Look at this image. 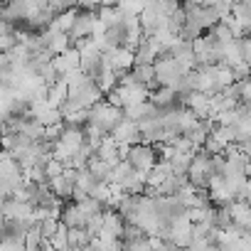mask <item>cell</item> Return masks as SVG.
<instances>
[{
	"instance_id": "cell-1",
	"label": "cell",
	"mask_w": 251,
	"mask_h": 251,
	"mask_svg": "<svg viewBox=\"0 0 251 251\" xmlns=\"http://www.w3.org/2000/svg\"><path fill=\"white\" fill-rule=\"evenodd\" d=\"M84 141L86 138H84V131L81 128H76V126H64L62 133L52 143V158L67 165L74 158V153L84 146Z\"/></svg>"
},
{
	"instance_id": "cell-2",
	"label": "cell",
	"mask_w": 251,
	"mask_h": 251,
	"mask_svg": "<svg viewBox=\"0 0 251 251\" xmlns=\"http://www.w3.org/2000/svg\"><path fill=\"white\" fill-rule=\"evenodd\" d=\"M121 121H123V108H116V106H111L108 101L101 99L99 103H94V106L89 108V121H86V123L96 126L103 136H108Z\"/></svg>"
},
{
	"instance_id": "cell-3",
	"label": "cell",
	"mask_w": 251,
	"mask_h": 251,
	"mask_svg": "<svg viewBox=\"0 0 251 251\" xmlns=\"http://www.w3.org/2000/svg\"><path fill=\"white\" fill-rule=\"evenodd\" d=\"M185 175H187V182H190V185H195L197 190H204L209 175H214L212 155L204 153L202 148H197L195 155H192V160H190V165H187V173H185Z\"/></svg>"
},
{
	"instance_id": "cell-4",
	"label": "cell",
	"mask_w": 251,
	"mask_h": 251,
	"mask_svg": "<svg viewBox=\"0 0 251 251\" xmlns=\"http://www.w3.org/2000/svg\"><path fill=\"white\" fill-rule=\"evenodd\" d=\"M126 163H128L133 170H138V173L148 175V173L153 170V165L158 163V153H155V148H153V146H148V143H136V146H131V148H128Z\"/></svg>"
},
{
	"instance_id": "cell-5",
	"label": "cell",
	"mask_w": 251,
	"mask_h": 251,
	"mask_svg": "<svg viewBox=\"0 0 251 251\" xmlns=\"http://www.w3.org/2000/svg\"><path fill=\"white\" fill-rule=\"evenodd\" d=\"M74 177H76V170L74 168H64L62 175L57 177H50L47 180V187L54 197H59L62 202L64 200H72V190H74Z\"/></svg>"
},
{
	"instance_id": "cell-6",
	"label": "cell",
	"mask_w": 251,
	"mask_h": 251,
	"mask_svg": "<svg viewBox=\"0 0 251 251\" xmlns=\"http://www.w3.org/2000/svg\"><path fill=\"white\" fill-rule=\"evenodd\" d=\"M118 146H136V143H141V131H138V123L136 121H128L123 116V121L116 126V128L108 133Z\"/></svg>"
},
{
	"instance_id": "cell-7",
	"label": "cell",
	"mask_w": 251,
	"mask_h": 251,
	"mask_svg": "<svg viewBox=\"0 0 251 251\" xmlns=\"http://www.w3.org/2000/svg\"><path fill=\"white\" fill-rule=\"evenodd\" d=\"M182 106L197 118V121H204V118H209V96L207 94H202V91H190V94H185V99H182Z\"/></svg>"
},
{
	"instance_id": "cell-8",
	"label": "cell",
	"mask_w": 251,
	"mask_h": 251,
	"mask_svg": "<svg viewBox=\"0 0 251 251\" xmlns=\"http://www.w3.org/2000/svg\"><path fill=\"white\" fill-rule=\"evenodd\" d=\"M0 209H3L5 219H27L30 222V214H32V204H27L23 200H15V197H8L3 204H0Z\"/></svg>"
},
{
	"instance_id": "cell-9",
	"label": "cell",
	"mask_w": 251,
	"mask_h": 251,
	"mask_svg": "<svg viewBox=\"0 0 251 251\" xmlns=\"http://www.w3.org/2000/svg\"><path fill=\"white\" fill-rule=\"evenodd\" d=\"M59 222L64 226H76V229H84L86 224V214L79 209L76 202L69 200V204H62V212H59Z\"/></svg>"
},
{
	"instance_id": "cell-10",
	"label": "cell",
	"mask_w": 251,
	"mask_h": 251,
	"mask_svg": "<svg viewBox=\"0 0 251 251\" xmlns=\"http://www.w3.org/2000/svg\"><path fill=\"white\" fill-rule=\"evenodd\" d=\"M229 214H231V224L239 226V229H249L251 226V209H249V202H229Z\"/></svg>"
},
{
	"instance_id": "cell-11",
	"label": "cell",
	"mask_w": 251,
	"mask_h": 251,
	"mask_svg": "<svg viewBox=\"0 0 251 251\" xmlns=\"http://www.w3.org/2000/svg\"><path fill=\"white\" fill-rule=\"evenodd\" d=\"M101 217H103V222H101V231H106V234L121 239V231H123V224H126L123 217H121L116 209H106V207H103Z\"/></svg>"
},
{
	"instance_id": "cell-12",
	"label": "cell",
	"mask_w": 251,
	"mask_h": 251,
	"mask_svg": "<svg viewBox=\"0 0 251 251\" xmlns=\"http://www.w3.org/2000/svg\"><path fill=\"white\" fill-rule=\"evenodd\" d=\"M192 155H195V151H175V148H173V155L168 158L173 173H175V175H185V173H187V165H190V160H192Z\"/></svg>"
},
{
	"instance_id": "cell-13",
	"label": "cell",
	"mask_w": 251,
	"mask_h": 251,
	"mask_svg": "<svg viewBox=\"0 0 251 251\" xmlns=\"http://www.w3.org/2000/svg\"><path fill=\"white\" fill-rule=\"evenodd\" d=\"M18 133L27 136L30 141H42V136H45V123H40V121H35V118H23Z\"/></svg>"
},
{
	"instance_id": "cell-14",
	"label": "cell",
	"mask_w": 251,
	"mask_h": 251,
	"mask_svg": "<svg viewBox=\"0 0 251 251\" xmlns=\"http://www.w3.org/2000/svg\"><path fill=\"white\" fill-rule=\"evenodd\" d=\"M89 234L86 229H76V226H67V246L69 249H84L89 244Z\"/></svg>"
},
{
	"instance_id": "cell-15",
	"label": "cell",
	"mask_w": 251,
	"mask_h": 251,
	"mask_svg": "<svg viewBox=\"0 0 251 251\" xmlns=\"http://www.w3.org/2000/svg\"><path fill=\"white\" fill-rule=\"evenodd\" d=\"M76 204H79V209H81L86 217H89V214H99V212H103V204H101V202H96V200H94V197H89V195H86L84 200H79Z\"/></svg>"
},
{
	"instance_id": "cell-16",
	"label": "cell",
	"mask_w": 251,
	"mask_h": 251,
	"mask_svg": "<svg viewBox=\"0 0 251 251\" xmlns=\"http://www.w3.org/2000/svg\"><path fill=\"white\" fill-rule=\"evenodd\" d=\"M57 229H59V219H54V217H47V219L40 222V234H42V239H50Z\"/></svg>"
},
{
	"instance_id": "cell-17",
	"label": "cell",
	"mask_w": 251,
	"mask_h": 251,
	"mask_svg": "<svg viewBox=\"0 0 251 251\" xmlns=\"http://www.w3.org/2000/svg\"><path fill=\"white\" fill-rule=\"evenodd\" d=\"M42 170H45V177L50 180V177H57V175H62V170H64V163H59V160L50 158V160L42 165Z\"/></svg>"
},
{
	"instance_id": "cell-18",
	"label": "cell",
	"mask_w": 251,
	"mask_h": 251,
	"mask_svg": "<svg viewBox=\"0 0 251 251\" xmlns=\"http://www.w3.org/2000/svg\"><path fill=\"white\" fill-rule=\"evenodd\" d=\"M76 8H81L86 13H96L99 10V0H76Z\"/></svg>"
},
{
	"instance_id": "cell-19",
	"label": "cell",
	"mask_w": 251,
	"mask_h": 251,
	"mask_svg": "<svg viewBox=\"0 0 251 251\" xmlns=\"http://www.w3.org/2000/svg\"><path fill=\"white\" fill-rule=\"evenodd\" d=\"M99 5H106V8H116L118 0H99Z\"/></svg>"
},
{
	"instance_id": "cell-20",
	"label": "cell",
	"mask_w": 251,
	"mask_h": 251,
	"mask_svg": "<svg viewBox=\"0 0 251 251\" xmlns=\"http://www.w3.org/2000/svg\"><path fill=\"white\" fill-rule=\"evenodd\" d=\"M3 222H5V217H3V209H0V226H3Z\"/></svg>"
},
{
	"instance_id": "cell-21",
	"label": "cell",
	"mask_w": 251,
	"mask_h": 251,
	"mask_svg": "<svg viewBox=\"0 0 251 251\" xmlns=\"http://www.w3.org/2000/svg\"><path fill=\"white\" fill-rule=\"evenodd\" d=\"M0 8H3V0H0Z\"/></svg>"
},
{
	"instance_id": "cell-22",
	"label": "cell",
	"mask_w": 251,
	"mask_h": 251,
	"mask_svg": "<svg viewBox=\"0 0 251 251\" xmlns=\"http://www.w3.org/2000/svg\"><path fill=\"white\" fill-rule=\"evenodd\" d=\"M40 251H45V249H40Z\"/></svg>"
},
{
	"instance_id": "cell-23",
	"label": "cell",
	"mask_w": 251,
	"mask_h": 251,
	"mask_svg": "<svg viewBox=\"0 0 251 251\" xmlns=\"http://www.w3.org/2000/svg\"><path fill=\"white\" fill-rule=\"evenodd\" d=\"M182 3H185V0H182Z\"/></svg>"
}]
</instances>
